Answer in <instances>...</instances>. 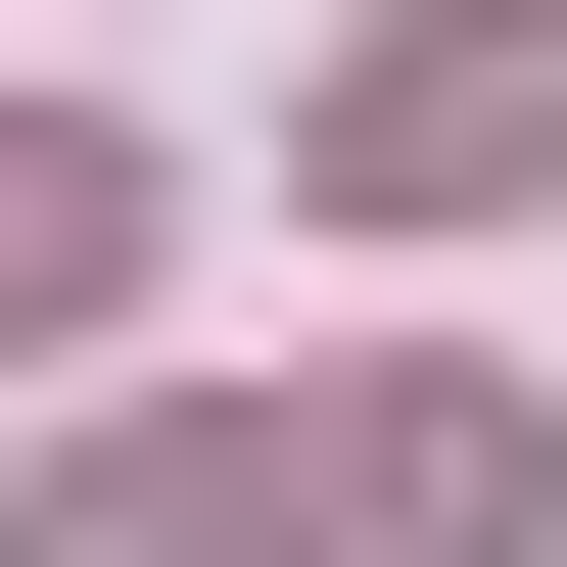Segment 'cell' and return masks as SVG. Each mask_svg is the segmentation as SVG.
<instances>
[{"instance_id": "3957f363", "label": "cell", "mask_w": 567, "mask_h": 567, "mask_svg": "<svg viewBox=\"0 0 567 567\" xmlns=\"http://www.w3.org/2000/svg\"><path fill=\"white\" fill-rule=\"evenodd\" d=\"M0 567H284V425H95V473H48Z\"/></svg>"}, {"instance_id": "7a4b0ae2", "label": "cell", "mask_w": 567, "mask_h": 567, "mask_svg": "<svg viewBox=\"0 0 567 567\" xmlns=\"http://www.w3.org/2000/svg\"><path fill=\"white\" fill-rule=\"evenodd\" d=\"M520 520H567V473H520V379H379L331 473H284V567H520Z\"/></svg>"}, {"instance_id": "277c9868", "label": "cell", "mask_w": 567, "mask_h": 567, "mask_svg": "<svg viewBox=\"0 0 567 567\" xmlns=\"http://www.w3.org/2000/svg\"><path fill=\"white\" fill-rule=\"evenodd\" d=\"M95 284H142V142H48V95H0V379H48Z\"/></svg>"}, {"instance_id": "6da1fadb", "label": "cell", "mask_w": 567, "mask_h": 567, "mask_svg": "<svg viewBox=\"0 0 567 567\" xmlns=\"http://www.w3.org/2000/svg\"><path fill=\"white\" fill-rule=\"evenodd\" d=\"M331 189H379V237L567 189V0H425V48H331Z\"/></svg>"}]
</instances>
